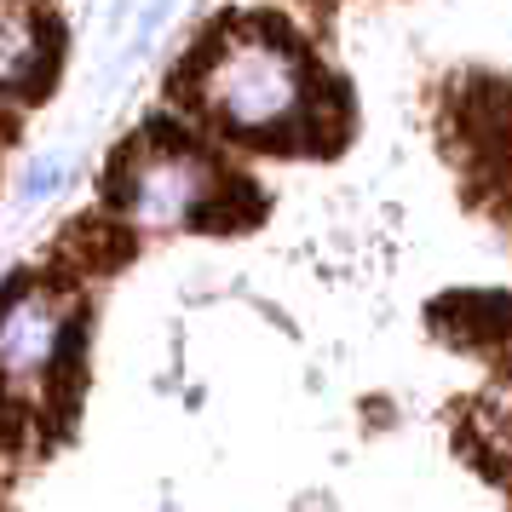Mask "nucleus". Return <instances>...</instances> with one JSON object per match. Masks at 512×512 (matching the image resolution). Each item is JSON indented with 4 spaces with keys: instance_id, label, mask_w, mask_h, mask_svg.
I'll return each mask as SVG.
<instances>
[{
    "instance_id": "1",
    "label": "nucleus",
    "mask_w": 512,
    "mask_h": 512,
    "mask_svg": "<svg viewBox=\"0 0 512 512\" xmlns=\"http://www.w3.org/2000/svg\"><path fill=\"white\" fill-rule=\"evenodd\" d=\"M317 70L288 41V29H225L213 58H196V110L242 144H317Z\"/></svg>"
},
{
    "instance_id": "2",
    "label": "nucleus",
    "mask_w": 512,
    "mask_h": 512,
    "mask_svg": "<svg viewBox=\"0 0 512 512\" xmlns=\"http://www.w3.org/2000/svg\"><path fill=\"white\" fill-rule=\"evenodd\" d=\"M213 190H219V173L185 139L167 144V150H139V156L127 144L116 208H127L144 225H196L202 208L213 202Z\"/></svg>"
},
{
    "instance_id": "3",
    "label": "nucleus",
    "mask_w": 512,
    "mask_h": 512,
    "mask_svg": "<svg viewBox=\"0 0 512 512\" xmlns=\"http://www.w3.org/2000/svg\"><path fill=\"white\" fill-rule=\"evenodd\" d=\"M70 340H75V323H64V317H58V305L12 282V300H6V340H0L12 392L24 397L41 374H52L58 351L70 346Z\"/></svg>"
}]
</instances>
